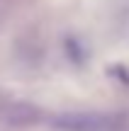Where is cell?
<instances>
[{"label":"cell","instance_id":"6da1fadb","mask_svg":"<svg viewBox=\"0 0 129 131\" xmlns=\"http://www.w3.org/2000/svg\"><path fill=\"white\" fill-rule=\"evenodd\" d=\"M51 124L61 131H120L124 126V117L105 112H71L54 117Z\"/></svg>","mask_w":129,"mask_h":131}]
</instances>
